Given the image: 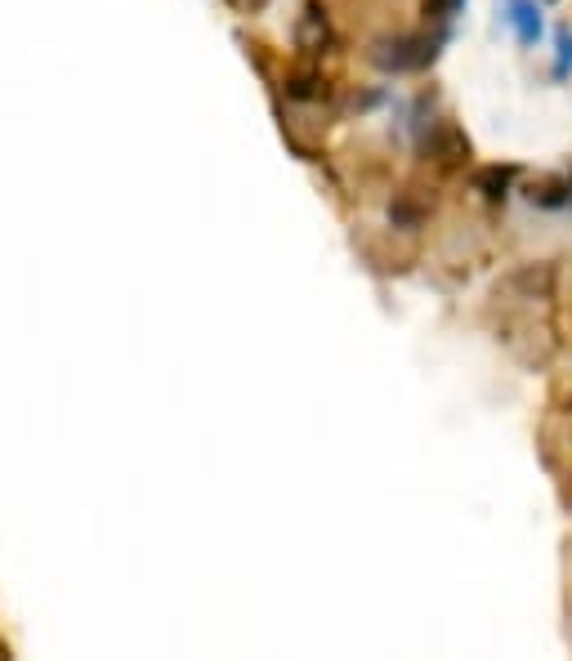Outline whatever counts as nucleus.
Returning <instances> with one entry per match:
<instances>
[{
    "instance_id": "nucleus-5",
    "label": "nucleus",
    "mask_w": 572,
    "mask_h": 661,
    "mask_svg": "<svg viewBox=\"0 0 572 661\" xmlns=\"http://www.w3.org/2000/svg\"><path fill=\"white\" fill-rule=\"evenodd\" d=\"M421 9H425L429 23H447V18H452L456 9H461V0H425Z\"/></svg>"
},
{
    "instance_id": "nucleus-7",
    "label": "nucleus",
    "mask_w": 572,
    "mask_h": 661,
    "mask_svg": "<svg viewBox=\"0 0 572 661\" xmlns=\"http://www.w3.org/2000/svg\"><path fill=\"white\" fill-rule=\"evenodd\" d=\"M568 501H572V492H568Z\"/></svg>"
},
{
    "instance_id": "nucleus-3",
    "label": "nucleus",
    "mask_w": 572,
    "mask_h": 661,
    "mask_svg": "<svg viewBox=\"0 0 572 661\" xmlns=\"http://www.w3.org/2000/svg\"><path fill=\"white\" fill-rule=\"evenodd\" d=\"M528 201H532V206L555 210V206H564V201H572V184H568V179H541V184L528 188Z\"/></svg>"
},
{
    "instance_id": "nucleus-1",
    "label": "nucleus",
    "mask_w": 572,
    "mask_h": 661,
    "mask_svg": "<svg viewBox=\"0 0 572 661\" xmlns=\"http://www.w3.org/2000/svg\"><path fill=\"white\" fill-rule=\"evenodd\" d=\"M438 41L443 36H412V32L385 36V41L371 45V63L385 67V72H421V67L434 63Z\"/></svg>"
},
{
    "instance_id": "nucleus-6",
    "label": "nucleus",
    "mask_w": 572,
    "mask_h": 661,
    "mask_svg": "<svg viewBox=\"0 0 572 661\" xmlns=\"http://www.w3.org/2000/svg\"><path fill=\"white\" fill-rule=\"evenodd\" d=\"M568 63H572V36L559 32V72H568Z\"/></svg>"
},
{
    "instance_id": "nucleus-4",
    "label": "nucleus",
    "mask_w": 572,
    "mask_h": 661,
    "mask_svg": "<svg viewBox=\"0 0 572 661\" xmlns=\"http://www.w3.org/2000/svg\"><path fill=\"white\" fill-rule=\"evenodd\" d=\"M510 179H514V170L510 166H492V170H483L479 179H474V184H479V193L483 197H505V188H510Z\"/></svg>"
},
{
    "instance_id": "nucleus-2",
    "label": "nucleus",
    "mask_w": 572,
    "mask_h": 661,
    "mask_svg": "<svg viewBox=\"0 0 572 661\" xmlns=\"http://www.w3.org/2000/svg\"><path fill=\"white\" fill-rule=\"evenodd\" d=\"M505 23L519 32L523 45H537L541 36V14H537V0H505Z\"/></svg>"
}]
</instances>
